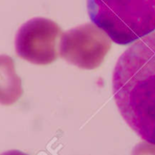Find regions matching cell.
I'll list each match as a JSON object with an SVG mask.
<instances>
[{"label":"cell","mask_w":155,"mask_h":155,"mask_svg":"<svg viewBox=\"0 0 155 155\" xmlns=\"http://www.w3.org/2000/svg\"><path fill=\"white\" fill-rule=\"evenodd\" d=\"M113 93L129 126L143 140L155 144V33L120 56L113 74Z\"/></svg>","instance_id":"6da1fadb"},{"label":"cell","mask_w":155,"mask_h":155,"mask_svg":"<svg viewBox=\"0 0 155 155\" xmlns=\"http://www.w3.org/2000/svg\"><path fill=\"white\" fill-rule=\"evenodd\" d=\"M87 8L92 22L118 45L155 30V0H87Z\"/></svg>","instance_id":"7a4b0ae2"},{"label":"cell","mask_w":155,"mask_h":155,"mask_svg":"<svg viewBox=\"0 0 155 155\" xmlns=\"http://www.w3.org/2000/svg\"><path fill=\"white\" fill-rule=\"evenodd\" d=\"M110 49V37L92 24L81 25L64 32L59 46L62 58L86 70L101 65Z\"/></svg>","instance_id":"3957f363"},{"label":"cell","mask_w":155,"mask_h":155,"mask_svg":"<svg viewBox=\"0 0 155 155\" xmlns=\"http://www.w3.org/2000/svg\"><path fill=\"white\" fill-rule=\"evenodd\" d=\"M60 26L45 17H35L18 29L15 47L17 55L34 64L46 65L57 59Z\"/></svg>","instance_id":"277c9868"},{"label":"cell","mask_w":155,"mask_h":155,"mask_svg":"<svg viewBox=\"0 0 155 155\" xmlns=\"http://www.w3.org/2000/svg\"><path fill=\"white\" fill-rule=\"evenodd\" d=\"M23 94L21 78L16 74L14 60L5 54L0 55V104L10 105Z\"/></svg>","instance_id":"5b68a950"},{"label":"cell","mask_w":155,"mask_h":155,"mask_svg":"<svg viewBox=\"0 0 155 155\" xmlns=\"http://www.w3.org/2000/svg\"><path fill=\"white\" fill-rule=\"evenodd\" d=\"M132 155H155V144L147 142L140 143L134 148Z\"/></svg>","instance_id":"8992f818"},{"label":"cell","mask_w":155,"mask_h":155,"mask_svg":"<svg viewBox=\"0 0 155 155\" xmlns=\"http://www.w3.org/2000/svg\"><path fill=\"white\" fill-rule=\"evenodd\" d=\"M0 155H28L25 153H22L20 151H17V150H11V151H8V152H5L4 153Z\"/></svg>","instance_id":"52a82bcc"}]
</instances>
